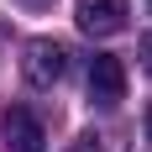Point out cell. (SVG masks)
Returning a JSON list of instances; mask_svg holds the SVG:
<instances>
[{
    "label": "cell",
    "mask_w": 152,
    "mask_h": 152,
    "mask_svg": "<svg viewBox=\"0 0 152 152\" xmlns=\"http://www.w3.org/2000/svg\"><path fill=\"white\" fill-rule=\"evenodd\" d=\"M21 74H26L31 89H53V84L68 74V47L53 42V37H31L26 53H21Z\"/></svg>",
    "instance_id": "1"
},
{
    "label": "cell",
    "mask_w": 152,
    "mask_h": 152,
    "mask_svg": "<svg viewBox=\"0 0 152 152\" xmlns=\"http://www.w3.org/2000/svg\"><path fill=\"white\" fill-rule=\"evenodd\" d=\"M126 100V68L115 53H94L89 58V105L100 110H115Z\"/></svg>",
    "instance_id": "2"
},
{
    "label": "cell",
    "mask_w": 152,
    "mask_h": 152,
    "mask_svg": "<svg viewBox=\"0 0 152 152\" xmlns=\"http://www.w3.org/2000/svg\"><path fill=\"white\" fill-rule=\"evenodd\" d=\"M42 142H47V131L26 105H11L0 115V147L5 152H42Z\"/></svg>",
    "instance_id": "3"
},
{
    "label": "cell",
    "mask_w": 152,
    "mask_h": 152,
    "mask_svg": "<svg viewBox=\"0 0 152 152\" xmlns=\"http://www.w3.org/2000/svg\"><path fill=\"white\" fill-rule=\"evenodd\" d=\"M126 16H131V5L126 0H79V31H89V37H115V31H126Z\"/></svg>",
    "instance_id": "4"
},
{
    "label": "cell",
    "mask_w": 152,
    "mask_h": 152,
    "mask_svg": "<svg viewBox=\"0 0 152 152\" xmlns=\"http://www.w3.org/2000/svg\"><path fill=\"white\" fill-rule=\"evenodd\" d=\"M68 152H121V147H115V137H94V131H84Z\"/></svg>",
    "instance_id": "5"
},
{
    "label": "cell",
    "mask_w": 152,
    "mask_h": 152,
    "mask_svg": "<svg viewBox=\"0 0 152 152\" xmlns=\"http://www.w3.org/2000/svg\"><path fill=\"white\" fill-rule=\"evenodd\" d=\"M142 68L152 74V37H142Z\"/></svg>",
    "instance_id": "6"
},
{
    "label": "cell",
    "mask_w": 152,
    "mask_h": 152,
    "mask_svg": "<svg viewBox=\"0 0 152 152\" xmlns=\"http://www.w3.org/2000/svg\"><path fill=\"white\" fill-rule=\"evenodd\" d=\"M16 5H26V11H47L53 0H16Z\"/></svg>",
    "instance_id": "7"
},
{
    "label": "cell",
    "mask_w": 152,
    "mask_h": 152,
    "mask_svg": "<svg viewBox=\"0 0 152 152\" xmlns=\"http://www.w3.org/2000/svg\"><path fill=\"white\" fill-rule=\"evenodd\" d=\"M147 137H152V110H147Z\"/></svg>",
    "instance_id": "8"
}]
</instances>
